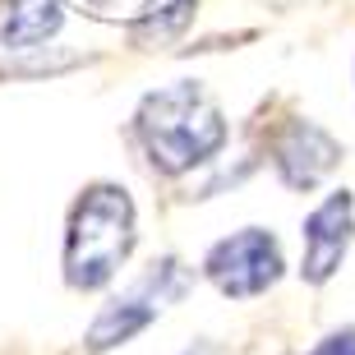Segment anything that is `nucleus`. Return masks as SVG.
<instances>
[{
  "label": "nucleus",
  "instance_id": "obj_5",
  "mask_svg": "<svg viewBox=\"0 0 355 355\" xmlns=\"http://www.w3.org/2000/svg\"><path fill=\"white\" fill-rule=\"evenodd\" d=\"M272 162H277V175H282L291 189H314V184L342 162V148H337L332 134L318 130V125L291 120L286 134L272 144Z\"/></svg>",
  "mask_w": 355,
  "mask_h": 355
},
{
  "label": "nucleus",
  "instance_id": "obj_2",
  "mask_svg": "<svg viewBox=\"0 0 355 355\" xmlns=\"http://www.w3.org/2000/svg\"><path fill=\"white\" fill-rule=\"evenodd\" d=\"M134 250V203L120 184H88L69 212L65 282L74 291L106 286Z\"/></svg>",
  "mask_w": 355,
  "mask_h": 355
},
{
  "label": "nucleus",
  "instance_id": "obj_9",
  "mask_svg": "<svg viewBox=\"0 0 355 355\" xmlns=\"http://www.w3.org/2000/svg\"><path fill=\"white\" fill-rule=\"evenodd\" d=\"M184 355H222V351H217V346H208V342H194Z\"/></svg>",
  "mask_w": 355,
  "mask_h": 355
},
{
  "label": "nucleus",
  "instance_id": "obj_3",
  "mask_svg": "<svg viewBox=\"0 0 355 355\" xmlns=\"http://www.w3.org/2000/svg\"><path fill=\"white\" fill-rule=\"evenodd\" d=\"M203 272H208V282L222 295L250 300V295H263L282 277V250H277V240L268 231L250 226V231H236V236L217 240L208 250V259H203Z\"/></svg>",
  "mask_w": 355,
  "mask_h": 355
},
{
  "label": "nucleus",
  "instance_id": "obj_1",
  "mask_svg": "<svg viewBox=\"0 0 355 355\" xmlns=\"http://www.w3.org/2000/svg\"><path fill=\"white\" fill-rule=\"evenodd\" d=\"M134 125H139V139H144L153 166H162L166 175H180L198 162H212L226 144L222 111L194 79L148 92Z\"/></svg>",
  "mask_w": 355,
  "mask_h": 355
},
{
  "label": "nucleus",
  "instance_id": "obj_8",
  "mask_svg": "<svg viewBox=\"0 0 355 355\" xmlns=\"http://www.w3.org/2000/svg\"><path fill=\"white\" fill-rule=\"evenodd\" d=\"M309 355H355V328H342V332H332V337H323Z\"/></svg>",
  "mask_w": 355,
  "mask_h": 355
},
{
  "label": "nucleus",
  "instance_id": "obj_7",
  "mask_svg": "<svg viewBox=\"0 0 355 355\" xmlns=\"http://www.w3.org/2000/svg\"><path fill=\"white\" fill-rule=\"evenodd\" d=\"M157 318V304L148 300L144 291H134V295H125V300H111L102 309V314L92 318V328H88V346L92 351H106V346H120V342H130L134 332H144L148 323Z\"/></svg>",
  "mask_w": 355,
  "mask_h": 355
},
{
  "label": "nucleus",
  "instance_id": "obj_4",
  "mask_svg": "<svg viewBox=\"0 0 355 355\" xmlns=\"http://www.w3.org/2000/svg\"><path fill=\"white\" fill-rule=\"evenodd\" d=\"M351 217H355V203H351L346 189L328 194L309 212V222H304V263H300L304 282L323 286V282L342 268L346 245H351Z\"/></svg>",
  "mask_w": 355,
  "mask_h": 355
},
{
  "label": "nucleus",
  "instance_id": "obj_6",
  "mask_svg": "<svg viewBox=\"0 0 355 355\" xmlns=\"http://www.w3.org/2000/svg\"><path fill=\"white\" fill-rule=\"evenodd\" d=\"M65 24L60 0H0V46L5 51H28L55 37Z\"/></svg>",
  "mask_w": 355,
  "mask_h": 355
}]
</instances>
